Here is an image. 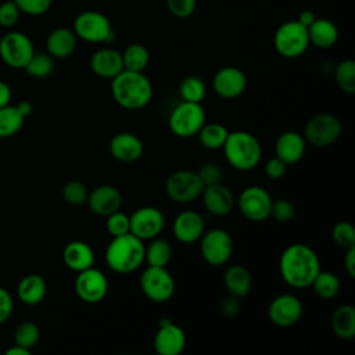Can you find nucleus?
Listing matches in <instances>:
<instances>
[{"label": "nucleus", "instance_id": "f257e3e1", "mask_svg": "<svg viewBox=\"0 0 355 355\" xmlns=\"http://www.w3.org/2000/svg\"><path fill=\"white\" fill-rule=\"evenodd\" d=\"M279 270L282 279L290 287L306 288L320 272V261L309 245L294 243L282 252Z\"/></svg>", "mask_w": 355, "mask_h": 355}, {"label": "nucleus", "instance_id": "f03ea898", "mask_svg": "<svg viewBox=\"0 0 355 355\" xmlns=\"http://www.w3.org/2000/svg\"><path fill=\"white\" fill-rule=\"evenodd\" d=\"M153 85L143 72L122 69L111 79V94L125 110H141L153 98Z\"/></svg>", "mask_w": 355, "mask_h": 355}, {"label": "nucleus", "instance_id": "7ed1b4c3", "mask_svg": "<svg viewBox=\"0 0 355 355\" xmlns=\"http://www.w3.org/2000/svg\"><path fill=\"white\" fill-rule=\"evenodd\" d=\"M107 266L119 275H128L137 270L146 258V245L143 240L132 233L112 237L105 248Z\"/></svg>", "mask_w": 355, "mask_h": 355}, {"label": "nucleus", "instance_id": "20e7f679", "mask_svg": "<svg viewBox=\"0 0 355 355\" xmlns=\"http://www.w3.org/2000/svg\"><path fill=\"white\" fill-rule=\"evenodd\" d=\"M226 161L237 171L254 169L262 157V148L258 139L245 130L229 132L223 144Z\"/></svg>", "mask_w": 355, "mask_h": 355}, {"label": "nucleus", "instance_id": "39448f33", "mask_svg": "<svg viewBox=\"0 0 355 355\" xmlns=\"http://www.w3.org/2000/svg\"><path fill=\"white\" fill-rule=\"evenodd\" d=\"M273 44L276 51L284 58L301 57L308 46V28L300 24L297 19L282 24L273 36Z\"/></svg>", "mask_w": 355, "mask_h": 355}, {"label": "nucleus", "instance_id": "423d86ee", "mask_svg": "<svg viewBox=\"0 0 355 355\" xmlns=\"http://www.w3.org/2000/svg\"><path fill=\"white\" fill-rule=\"evenodd\" d=\"M205 123V112L201 103L182 101L169 114V130L182 139L196 136Z\"/></svg>", "mask_w": 355, "mask_h": 355}, {"label": "nucleus", "instance_id": "0eeeda50", "mask_svg": "<svg viewBox=\"0 0 355 355\" xmlns=\"http://www.w3.org/2000/svg\"><path fill=\"white\" fill-rule=\"evenodd\" d=\"M72 31L78 39L89 43H107L114 39L112 25L100 11L89 10L78 14Z\"/></svg>", "mask_w": 355, "mask_h": 355}, {"label": "nucleus", "instance_id": "6e6552de", "mask_svg": "<svg viewBox=\"0 0 355 355\" xmlns=\"http://www.w3.org/2000/svg\"><path fill=\"white\" fill-rule=\"evenodd\" d=\"M204 184L196 171L179 169L171 173L165 182L168 197L178 204H189L201 197Z\"/></svg>", "mask_w": 355, "mask_h": 355}, {"label": "nucleus", "instance_id": "1a4fd4ad", "mask_svg": "<svg viewBox=\"0 0 355 355\" xmlns=\"http://www.w3.org/2000/svg\"><path fill=\"white\" fill-rule=\"evenodd\" d=\"M343 126L340 119L329 112H322L313 115L304 128V139L313 147H329L334 144L340 135Z\"/></svg>", "mask_w": 355, "mask_h": 355}, {"label": "nucleus", "instance_id": "9d476101", "mask_svg": "<svg viewBox=\"0 0 355 355\" xmlns=\"http://www.w3.org/2000/svg\"><path fill=\"white\" fill-rule=\"evenodd\" d=\"M140 288L153 302L164 304L175 294V280L162 266H147L140 276Z\"/></svg>", "mask_w": 355, "mask_h": 355}, {"label": "nucleus", "instance_id": "9b49d317", "mask_svg": "<svg viewBox=\"0 0 355 355\" xmlns=\"http://www.w3.org/2000/svg\"><path fill=\"white\" fill-rule=\"evenodd\" d=\"M33 53L32 40L22 32L10 31L0 39V58L14 69H24Z\"/></svg>", "mask_w": 355, "mask_h": 355}, {"label": "nucleus", "instance_id": "f8f14e48", "mask_svg": "<svg viewBox=\"0 0 355 355\" xmlns=\"http://www.w3.org/2000/svg\"><path fill=\"white\" fill-rule=\"evenodd\" d=\"M200 251L207 263L222 266L233 254V240L226 230L215 227L202 233L200 239Z\"/></svg>", "mask_w": 355, "mask_h": 355}, {"label": "nucleus", "instance_id": "ddd939ff", "mask_svg": "<svg viewBox=\"0 0 355 355\" xmlns=\"http://www.w3.org/2000/svg\"><path fill=\"white\" fill-rule=\"evenodd\" d=\"M270 194L261 186H247L237 198L240 214L252 222H263L270 218Z\"/></svg>", "mask_w": 355, "mask_h": 355}, {"label": "nucleus", "instance_id": "4468645a", "mask_svg": "<svg viewBox=\"0 0 355 355\" xmlns=\"http://www.w3.org/2000/svg\"><path fill=\"white\" fill-rule=\"evenodd\" d=\"M75 293L86 304H98L108 293V280L100 269L92 266L78 272L75 279Z\"/></svg>", "mask_w": 355, "mask_h": 355}, {"label": "nucleus", "instance_id": "2eb2a0df", "mask_svg": "<svg viewBox=\"0 0 355 355\" xmlns=\"http://www.w3.org/2000/svg\"><path fill=\"white\" fill-rule=\"evenodd\" d=\"M304 312L301 300L290 293L276 295L268 308L270 322L277 327H290L300 322Z\"/></svg>", "mask_w": 355, "mask_h": 355}, {"label": "nucleus", "instance_id": "dca6fc26", "mask_svg": "<svg viewBox=\"0 0 355 355\" xmlns=\"http://www.w3.org/2000/svg\"><path fill=\"white\" fill-rule=\"evenodd\" d=\"M129 222L130 233L144 241L159 236L165 225V218L157 207L146 205L137 208L129 216Z\"/></svg>", "mask_w": 355, "mask_h": 355}, {"label": "nucleus", "instance_id": "f3484780", "mask_svg": "<svg viewBox=\"0 0 355 355\" xmlns=\"http://www.w3.org/2000/svg\"><path fill=\"white\" fill-rule=\"evenodd\" d=\"M186 347V333L169 319H162L154 336V349L158 355H180Z\"/></svg>", "mask_w": 355, "mask_h": 355}, {"label": "nucleus", "instance_id": "a211bd4d", "mask_svg": "<svg viewBox=\"0 0 355 355\" xmlns=\"http://www.w3.org/2000/svg\"><path fill=\"white\" fill-rule=\"evenodd\" d=\"M212 87L222 98H236L245 90L247 76L237 67H223L214 75Z\"/></svg>", "mask_w": 355, "mask_h": 355}, {"label": "nucleus", "instance_id": "6ab92c4d", "mask_svg": "<svg viewBox=\"0 0 355 355\" xmlns=\"http://www.w3.org/2000/svg\"><path fill=\"white\" fill-rule=\"evenodd\" d=\"M205 232L204 218L200 212L186 209L178 214L172 223V233L175 239L183 244H191L201 239Z\"/></svg>", "mask_w": 355, "mask_h": 355}, {"label": "nucleus", "instance_id": "aec40b11", "mask_svg": "<svg viewBox=\"0 0 355 355\" xmlns=\"http://www.w3.org/2000/svg\"><path fill=\"white\" fill-rule=\"evenodd\" d=\"M86 202L93 214L105 218L121 208L122 194L115 186L101 184L89 193Z\"/></svg>", "mask_w": 355, "mask_h": 355}, {"label": "nucleus", "instance_id": "412c9836", "mask_svg": "<svg viewBox=\"0 0 355 355\" xmlns=\"http://www.w3.org/2000/svg\"><path fill=\"white\" fill-rule=\"evenodd\" d=\"M201 197L205 209L215 216L229 215L236 204L233 193L222 183L204 186Z\"/></svg>", "mask_w": 355, "mask_h": 355}, {"label": "nucleus", "instance_id": "4be33fe9", "mask_svg": "<svg viewBox=\"0 0 355 355\" xmlns=\"http://www.w3.org/2000/svg\"><path fill=\"white\" fill-rule=\"evenodd\" d=\"M111 155L121 162H135L144 153L141 139L132 132H119L110 140Z\"/></svg>", "mask_w": 355, "mask_h": 355}, {"label": "nucleus", "instance_id": "5701e85b", "mask_svg": "<svg viewBox=\"0 0 355 355\" xmlns=\"http://www.w3.org/2000/svg\"><path fill=\"white\" fill-rule=\"evenodd\" d=\"M305 139L295 130L280 133L275 143V155L287 165L297 164L305 154Z\"/></svg>", "mask_w": 355, "mask_h": 355}, {"label": "nucleus", "instance_id": "b1692460", "mask_svg": "<svg viewBox=\"0 0 355 355\" xmlns=\"http://www.w3.org/2000/svg\"><path fill=\"white\" fill-rule=\"evenodd\" d=\"M90 68L94 75L103 79H112L123 69L122 53L110 47L100 49L92 54Z\"/></svg>", "mask_w": 355, "mask_h": 355}, {"label": "nucleus", "instance_id": "393cba45", "mask_svg": "<svg viewBox=\"0 0 355 355\" xmlns=\"http://www.w3.org/2000/svg\"><path fill=\"white\" fill-rule=\"evenodd\" d=\"M62 261L71 270L82 272L93 266L94 252L86 241L73 240L64 247Z\"/></svg>", "mask_w": 355, "mask_h": 355}, {"label": "nucleus", "instance_id": "a878e982", "mask_svg": "<svg viewBox=\"0 0 355 355\" xmlns=\"http://www.w3.org/2000/svg\"><path fill=\"white\" fill-rule=\"evenodd\" d=\"M76 35L72 29L60 26L53 29L46 40L47 53L53 58H67L76 49Z\"/></svg>", "mask_w": 355, "mask_h": 355}, {"label": "nucleus", "instance_id": "bb28decb", "mask_svg": "<svg viewBox=\"0 0 355 355\" xmlns=\"http://www.w3.org/2000/svg\"><path fill=\"white\" fill-rule=\"evenodd\" d=\"M47 293L46 280L37 273H29L24 276L17 287V295L25 305L40 304Z\"/></svg>", "mask_w": 355, "mask_h": 355}, {"label": "nucleus", "instance_id": "cd10ccee", "mask_svg": "<svg viewBox=\"0 0 355 355\" xmlns=\"http://www.w3.org/2000/svg\"><path fill=\"white\" fill-rule=\"evenodd\" d=\"M223 283L230 295H234L237 298L245 297L251 287H252V279L248 269L243 265L234 263L230 265L223 275Z\"/></svg>", "mask_w": 355, "mask_h": 355}, {"label": "nucleus", "instance_id": "c85d7f7f", "mask_svg": "<svg viewBox=\"0 0 355 355\" xmlns=\"http://www.w3.org/2000/svg\"><path fill=\"white\" fill-rule=\"evenodd\" d=\"M309 44L318 49H330L338 39V29L334 22L326 18H316L308 26Z\"/></svg>", "mask_w": 355, "mask_h": 355}, {"label": "nucleus", "instance_id": "c756f323", "mask_svg": "<svg viewBox=\"0 0 355 355\" xmlns=\"http://www.w3.org/2000/svg\"><path fill=\"white\" fill-rule=\"evenodd\" d=\"M331 330L341 340H351L355 336V308L343 304L331 315Z\"/></svg>", "mask_w": 355, "mask_h": 355}, {"label": "nucleus", "instance_id": "7c9ffc66", "mask_svg": "<svg viewBox=\"0 0 355 355\" xmlns=\"http://www.w3.org/2000/svg\"><path fill=\"white\" fill-rule=\"evenodd\" d=\"M227 135H229V130L226 129V126L218 122H209V123L205 122L197 133L200 144L208 150L222 148L227 139Z\"/></svg>", "mask_w": 355, "mask_h": 355}, {"label": "nucleus", "instance_id": "2f4dec72", "mask_svg": "<svg viewBox=\"0 0 355 355\" xmlns=\"http://www.w3.org/2000/svg\"><path fill=\"white\" fill-rule=\"evenodd\" d=\"M123 69L143 72L150 61V53L147 47L141 43L129 44L122 53Z\"/></svg>", "mask_w": 355, "mask_h": 355}, {"label": "nucleus", "instance_id": "473e14b6", "mask_svg": "<svg viewBox=\"0 0 355 355\" xmlns=\"http://www.w3.org/2000/svg\"><path fill=\"white\" fill-rule=\"evenodd\" d=\"M171 258H172V247L166 240L158 239V237H154L150 240V244L146 247V258H144V261L150 266L166 268Z\"/></svg>", "mask_w": 355, "mask_h": 355}, {"label": "nucleus", "instance_id": "72a5a7b5", "mask_svg": "<svg viewBox=\"0 0 355 355\" xmlns=\"http://www.w3.org/2000/svg\"><path fill=\"white\" fill-rule=\"evenodd\" d=\"M315 294L319 297V298H323V300H331L334 298L338 291H340V280L338 277L331 273V272H327V270H322L315 276L313 282L311 283Z\"/></svg>", "mask_w": 355, "mask_h": 355}, {"label": "nucleus", "instance_id": "f704fd0d", "mask_svg": "<svg viewBox=\"0 0 355 355\" xmlns=\"http://www.w3.org/2000/svg\"><path fill=\"white\" fill-rule=\"evenodd\" d=\"M25 118L15 105H6L0 108V139L14 136L19 132Z\"/></svg>", "mask_w": 355, "mask_h": 355}, {"label": "nucleus", "instance_id": "c9c22d12", "mask_svg": "<svg viewBox=\"0 0 355 355\" xmlns=\"http://www.w3.org/2000/svg\"><path fill=\"white\" fill-rule=\"evenodd\" d=\"M334 80L338 89L347 94L355 93V62L349 58L341 60L334 68Z\"/></svg>", "mask_w": 355, "mask_h": 355}, {"label": "nucleus", "instance_id": "e433bc0d", "mask_svg": "<svg viewBox=\"0 0 355 355\" xmlns=\"http://www.w3.org/2000/svg\"><path fill=\"white\" fill-rule=\"evenodd\" d=\"M207 87L204 80L200 76H186L179 85V96L182 101L190 103H201L205 97Z\"/></svg>", "mask_w": 355, "mask_h": 355}, {"label": "nucleus", "instance_id": "4c0bfd02", "mask_svg": "<svg viewBox=\"0 0 355 355\" xmlns=\"http://www.w3.org/2000/svg\"><path fill=\"white\" fill-rule=\"evenodd\" d=\"M40 338V329L32 320L21 322L14 331V344L32 349Z\"/></svg>", "mask_w": 355, "mask_h": 355}, {"label": "nucleus", "instance_id": "58836bf2", "mask_svg": "<svg viewBox=\"0 0 355 355\" xmlns=\"http://www.w3.org/2000/svg\"><path fill=\"white\" fill-rule=\"evenodd\" d=\"M54 61L49 53H33L29 62L24 68L32 78H46L53 72Z\"/></svg>", "mask_w": 355, "mask_h": 355}, {"label": "nucleus", "instance_id": "ea45409f", "mask_svg": "<svg viewBox=\"0 0 355 355\" xmlns=\"http://www.w3.org/2000/svg\"><path fill=\"white\" fill-rule=\"evenodd\" d=\"M331 237L340 248L347 250L349 247H355V227L347 220H340L333 226Z\"/></svg>", "mask_w": 355, "mask_h": 355}, {"label": "nucleus", "instance_id": "a19ab883", "mask_svg": "<svg viewBox=\"0 0 355 355\" xmlns=\"http://www.w3.org/2000/svg\"><path fill=\"white\" fill-rule=\"evenodd\" d=\"M89 191L79 180H69L62 187V197L71 205H82L87 201Z\"/></svg>", "mask_w": 355, "mask_h": 355}, {"label": "nucleus", "instance_id": "79ce46f5", "mask_svg": "<svg viewBox=\"0 0 355 355\" xmlns=\"http://www.w3.org/2000/svg\"><path fill=\"white\" fill-rule=\"evenodd\" d=\"M105 229L110 236L116 237L126 233H130V222L129 216L119 209L105 216Z\"/></svg>", "mask_w": 355, "mask_h": 355}, {"label": "nucleus", "instance_id": "37998d69", "mask_svg": "<svg viewBox=\"0 0 355 355\" xmlns=\"http://www.w3.org/2000/svg\"><path fill=\"white\" fill-rule=\"evenodd\" d=\"M295 214V208L293 205L291 201L286 200V198H280L276 201H272V207H270V216L277 220V222H288L293 219Z\"/></svg>", "mask_w": 355, "mask_h": 355}, {"label": "nucleus", "instance_id": "c03bdc74", "mask_svg": "<svg viewBox=\"0 0 355 355\" xmlns=\"http://www.w3.org/2000/svg\"><path fill=\"white\" fill-rule=\"evenodd\" d=\"M168 11L176 18H189L197 7V0H165Z\"/></svg>", "mask_w": 355, "mask_h": 355}, {"label": "nucleus", "instance_id": "a18cd8bd", "mask_svg": "<svg viewBox=\"0 0 355 355\" xmlns=\"http://www.w3.org/2000/svg\"><path fill=\"white\" fill-rule=\"evenodd\" d=\"M201 182L204 186H211V184H218L222 183L223 179V171L218 164L214 162H207L204 164L198 171H197Z\"/></svg>", "mask_w": 355, "mask_h": 355}, {"label": "nucleus", "instance_id": "49530a36", "mask_svg": "<svg viewBox=\"0 0 355 355\" xmlns=\"http://www.w3.org/2000/svg\"><path fill=\"white\" fill-rule=\"evenodd\" d=\"M21 12L28 15H42L51 7L53 0H14Z\"/></svg>", "mask_w": 355, "mask_h": 355}, {"label": "nucleus", "instance_id": "de8ad7c7", "mask_svg": "<svg viewBox=\"0 0 355 355\" xmlns=\"http://www.w3.org/2000/svg\"><path fill=\"white\" fill-rule=\"evenodd\" d=\"M19 8L14 0H7L0 4V25L3 28H12L19 19Z\"/></svg>", "mask_w": 355, "mask_h": 355}, {"label": "nucleus", "instance_id": "09e8293b", "mask_svg": "<svg viewBox=\"0 0 355 355\" xmlns=\"http://www.w3.org/2000/svg\"><path fill=\"white\" fill-rule=\"evenodd\" d=\"M287 164L283 162L280 158H277L276 155L273 158H270L266 165H265V173L269 179L272 180H277V179H282L284 175H286V171H287Z\"/></svg>", "mask_w": 355, "mask_h": 355}, {"label": "nucleus", "instance_id": "8fccbe9b", "mask_svg": "<svg viewBox=\"0 0 355 355\" xmlns=\"http://www.w3.org/2000/svg\"><path fill=\"white\" fill-rule=\"evenodd\" d=\"M12 308H14V300L11 294L6 288L0 287V324L8 320V318L12 313Z\"/></svg>", "mask_w": 355, "mask_h": 355}, {"label": "nucleus", "instance_id": "3c124183", "mask_svg": "<svg viewBox=\"0 0 355 355\" xmlns=\"http://www.w3.org/2000/svg\"><path fill=\"white\" fill-rule=\"evenodd\" d=\"M220 312L227 316V318H232V316H236L240 311V301L237 297L234 295H227L225 297L222 301H220Z\"/></svg>", "mask_w": 355, "mask_h": 355}, {"label": "nucleus", "instance_id": "603ef678", "mask_svg": "<svg viewBox=\"0 0 355 355\" xmlns=\"http://www.w3.org/2000/svg\"><path fill=\"white\" fill-rule=\"evenodd\" d=\"M344 266L347 273L354 277L355 276V247L347 248L345 257H344Z\"/></svg>", "mask_w": 355, "mask_h": 355}, {"label": "nucleus", "instance_id": "864d4df0", "mask_svg": "<svg viewBox=\"0 0 355 355\" xmlns=\"http://www.w3.org/2000/svg\"><path fill=\"white\" fill-rule=\"evenodd\" d=\"M11 97H12V93L10 86L6 82L0 80V108L8 105L11 101Z\"/></svg>", "mask_w": 355, "mask_h": 355}, {"label": "nucleus", "instance_id": "5fc2aeb1", "mask_svg": "<svg viewBox=\"0 0 355 355\" xmlns=\"http://www.w3.org/2000/svg\"><path fill=\"white\" fill-rule=\"evenodd\" d=\"M315 19H316V17H315L313 11H311V10H304V11H301L300 15H298V18H297V21H298L300 24H302L304 26H306V28H308Z\"/></svg>", "mask_w": 355, "mask_h": 355}, {"label": "nucleus", "instance_id": "6e6d98bb", "mask_svg": "<svg viewBox=\"0 0 355 355\" xmlns=\"http://www.w3.org/2000/svg\"><path fill=\"white\" fill-rule=\"evenodd\" d=\"M6 355H29L31 354V349L25 348V347H21L18 344H14L12 347H10L8 349H6L4 352Z\"/></svg>", "mask_w": 355, "mask_h": 355}, {"label": "nucleus", "instance_id": "4d7b16f0", "mask_svg": "<svg viewBox=\"0 0 355 355\" xmlns=\"http://www.w3.org/2000/svg\"><path fill=\"white\" fill-rule=\"evenodd\" d=\"M17 108H18V111L21 112V115L24 116V118H26V116H29L31 114H32V104L28 101V100H24V101H19L17 105H15Z\"/></svg>", "mask_w": 355, "mask_h": 355}]
</instances>
